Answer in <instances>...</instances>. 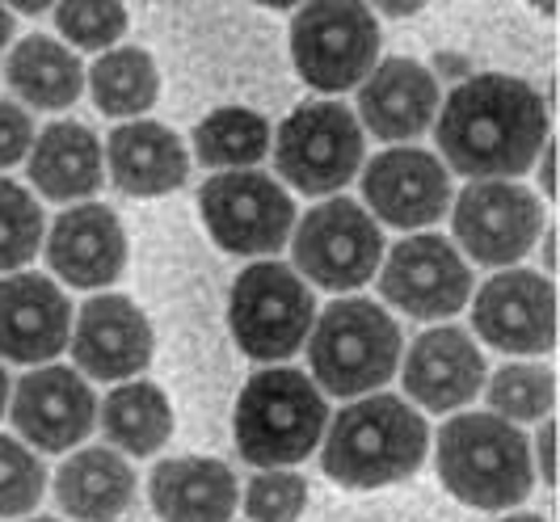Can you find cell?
I'll list each match as a JSON object with an SVG mask.
<instances>
[{"instance_id":"1","label":"cell","mask_w":560,"mask_h":522,"mask_svg":"<svg viewBox=\"0 0 560 522\" xmlns=\"http://www.w3.org/2000/svg\"><path fill=\"white\" fill-rule=\"evenodd\" d=\"M434 136L447 165L477 182L518 177L548 143V106L518 77H468L434 114Z\"/></svg>"},{"instance_id":"2","label":"cell","mask_w":560,"mask_h":522,"mask_svg":"<svg viewBox=\"0 0 560 522\" xmlns=\"http://www.w3.org/2000/svg\"><path fill=\"white\" fill-rule=\"evenodd\" d=\"M430 430L409 401L375 392L337 413L325 434L320 467L346 489H384L413 476L425 460Z\"/></svg>"},{"instance_id":"3","label":"cell","mask_w":560,"mask_h":522,"mask_svg":"<svg viewBox=\"0 0 560 522\" xmlns=\"http://www.w3.org/2000/svg\"><path fill=\"white\" fill-rule=\"evenodd\" d=\"M439 476L464 506L505 510L535 485L532 442L493 413H464L439 430Z\"/></svg>"},{"instance_id":"4","label":"cell","mask_w":560,"mask_h":522,"mask_svg":"<svg viewBox=\"0 0 560 522\" xmlns=\"http://www.w3.org/2000/svg\"><path fill=\"white\" fill-rule=\"evenodd\" d=\"M325 396L304 371H257L236 401V451L253 467H291L308 460L325 434Z\"/></svg>"},{"instance_id":"5","label":"cell","mask_w":560,"mask_h":522,"mask_svg":"<svg viewBox=\"0 0 560 522\" xmlns=\"http://www.w3.org/2000/svg\"><path fill=\"white\" fill-rule=\"evenodd\" d=\"M312 375L334 396H363L400 367V325L371 300L329 303L308 333Z\"/></svg>"},{"instance_id":"6","label":"cell","mask_w":560,"mask_h":522,"mask_svg":"<svg viewBox=\"0 0 560 522\" xmlns=\"http://www.w3.org/2000/svg\"><path fill=\"white\" fill-rule=\"evenodd\" d=\"M228 321L236 346L257 362L291 358L312 333L316 300L308 282L282 262H257L232 282Z\"/></svg>"},{"instance_id":"7","label":"cell","mask_w":560,"mask_h":522,"mask_svg":"<svg viewBox=\"0 0 560 522\" xmlns=\"http://www.w3.org/2000/svg\"><path fill=\"white\" fill-rule=\"evenodd\" d=\"M291 59L295 72L320 93L354 89L371 77L380 59V26L363 4H346V0L308 4L291 22Z\"/></svg>"},{"instance_id":"8","label":"cell","mask_w":560,"mask_h":522,"mask_svg":"<svg viewBox=\"0 0 560 522\" xmlns=\"http://www.w3.org/2000/svg\"><path fill=\"white\" fill-rule=\"evenodd\" d=\"M275 165L304 194L341 190L363 165V127L341 102H304L275 136Z\"/></svg>"},{"instance_id":"9","label":"cell","mask_w":560,"mask_h":522,"mask_svg":"<svg viewBox=\"0 0 560 522\" xmlns=\"http://www.w3.org/2000/svg\"><path fill=\"white\" fill-rule=\"evenodd\" d=\"M295 270L325 291H354L380 270L384 236L380 223L354 198H329L312 207L295 228Z\"/></svg>"},{"instance_id":"10","label":"cell","mask_w":560,"mask_h":522,"mask_svg":"<svg viewBox=\"0 0 560 522\" xmlns=\"http://www.w3.org/2000/svg\"><path fill=\"white\" fill-rule=\"evenodd\" d=\"M198 211L207 220V232L215 236V245L241 257H261V253L282 248L291 236V220H295L291 194L257 169H232V173H215L211 182H202Z\"/></svg>"},{"instance_id":"11","label":"cell","mask_w":560,"mask_h":522,"mask_svg":"<svg viewBox=\"0 0 560 522\" xmlns=\"http://www.w3.org/2000/svg\"><path fill=\"white\" fill-rule=\"evenodd\" d=\"M459 248L480 266H514L544 232V202L518 182H472L451 211Z\"/></svg>"},{"instance_id":"12","label":"cell","mask_w":560,"mask_h":522,"mask_svg":"<svg viewBox=\"0 0 560 522\" xmlns=\"http://www.w3.org/2000/svg\"><path fill=\"white\" fill-rule=\"evenodd\" d=\"M380 295L405 316H455L472 295V270L447 236H409L388 253L380 270Z\"/></svg>"},{"instance_id":"13","label":"cell","mask_w":560,"mask_h":522,"mask_svg":"<svg viewBox=\"0 0 560 522\" xmlns=\"http://www.w3.org/2000/svg\"><path fill=\"white\" fill-rule=\"evenodd\" d=\"M472 329L505 355H548L557 341V291L548 275L502 270L477 291Z\"/></svg>"},{"instance_id":"14","label":"cell","mask_w":560,"mask_h":522,"mask_svg":"<svg viewBox=\"0 0 560 522\" xmlns=\"http://www.w3.org/2000/svg\"><path fill=\"white\" fill-rule=\"evenodd\" d=\"M363 198L393 228H430L451 207L447 165L425 148H388L366 165Z\"/></svg>"},{"instance_id":"15","label":"cell","mask_w":560,"mask_h":522,"mask_svg":"<svg viewBox=\"0 0 560 522\" xmlns=\"http://www.w3.org/2000/svg\"><path fill=\"white\" fill-rule=\"evenodd\" d=\"M22 442L38 451H68L97 426V396L72 367H38L13 392V417Z\"/></svg>"},{"instance_id":"16","label":"cell","mask_w":560,"mask_h":522,"mask_svg":"<svg viewBox=\"0 0 560 522\" xmlns=\"http://www.w3.org/2000/svg\"><path fill=\"white\" fill-rule=\"evenodd\" d=\"M72 358L89 380H131L152 358V325L127 295H93L77 312Z\"/></svg>"},{"instance_id":"17","label":"cell","mask_w":560,"mask_h":522,"mask_svg":"<svg viewBox=\"0 0 560 522\" xmlns=\"http://www.w3.org/2000/svg\"><path fill=\"white\" fill-rule=\"evenodd\" d=\"M72 337V303L47 275L0 278V358L47 362Z\"/></svg>"},{"instance_id":"18","label":"cell","mask_w":560,"mask_h":522,"mask_svg":"<svg viewBox=\"0 0 560 522\" xmlns=\"http://www.w3.org/2000/svg\"><path fill=\"white\" fill-rule=\"evenodd\" d=\"M47 262L68 287H110L127 266V232L106 202H81L56 216L47 232Z\"/></svg>"},{"instance_id":"19","label":"cell","mask_w":560,"mask_h":522,"mask_svg":"<svg viewBox=\"0 0 560 522\" xmlns=\"http://www.w3.org/2000/svg\"><path fill=\"white\" fill-rule=\"evenodd\" d=\"M485 387V355L477 341L455 325L421 333L405 355V392L430 413H451L480 396Z\"/></svg>"},{"instance_id":"20","label":"cell","mask_w":560,"mask_h":522,"mask_svg":"<svg viewBox=\"0 0 560 522\" xmlns=\"http://www.w3.org/2000/svg\"><path fill=\"white\" fill-rule=\"evenodd\" d=\"M439 114V77L418 59H384L359 89V118L371 136L413 139Z\"/></svg>"},{"instance_id":"21","label":"cell","mask_w":560,"mask_h":522,"mask_svg":"<svg viewBox=\"0 0 560 522\" xmlns=\"http://www.w3.org/2000/svg\"><path fill=\"white\" fill-rule=\"evenodd\" d=\"M106 156H110L114 186L136 198L177 190L190 173V156L177 131H168L165 123H148V118L118 123L106 139Z\"/></svg>"},{"instance_id":"22","label":"cell","mask_w":560,"mask_h":522,"mask_svg":"<svg viewBox=\"0 0 560 522\" xmlns=\"http://www.w3.org/2000/svg\"><path fill=\"white\" fill-rule=\"evenodd\" d=\"M148 497L165 522H228L236 510V476L224 460L182 455L152 467Z\"/></svg>"},{"instance_id":"23","label":"cell","mask_w":560,"mask_h":522,"mask_svg":"<svg viewBox=\"0 0 560 522\" xmlns=\"http://www.w3.org/2000/svg\"><path fill=\"white\" fill-rule=\"evenodd\" d=\"M102 143L84 123H51L30 148V182L51 202H77L102 190Z\"/></svg>"},{"instance_id":"24","label":"cell","mask_w":560,"mask_h":522,"mask_svg":"<svg viewBox=\"0 0 560 522\" xmlns=\"http://www.w3.org/2000/svg\"><path fill=\"white\" fill-rule=\"evenodd\" d=\"M56 501L68 519L110 522L136 501V472L110 446L77 451L56 472Z\"/></svg>"},{"instance_id":"25","label":"cell","mask_w":560,"mask_h":522,"mask_svg":"<svg viewBox=\"0 0 560 522\" xmlns=\"http://www.w3.org/2000/svg\"><path fill=\"white\" fill-rule=\"evenodd\" d=\"M4 77L13 84V93H18L26 106H34V111H68L84 89L81 59L72 56L63 43L47 38V34L22 38V43L9 51Z\"/></svg>"},{"instance_id":"26","label":"cell","mask_w":560,"mask_h":522,"mask_svg":"<svg viewBox=\"0 0 560 522\" xmlns=\"http://www.w3.org/2000/svg\"><path fill=\"white\" fill-rule=\"evenodd\" d=\"M102 430L114 446H122L127 455H156L173 434V409L168 396L148 380L136 384H118L106 396V405L97 413Z\"/></svg>"},{"instance_id":"27","label":"cell","mask_w":560,"mask_h":522,"mask_svg":"<svg viewBox=\"0 0 560 522\" xmlns=\"http://www.w3.org/2000/svg\"><path fill=\"white\" fill-rule=\"evenodd\" d=\"M89 93H93L102 114L131 118V114H143L156 106L161 77H156V63L143 47H110L89 68Z\"/></svg>"},{"instance_id":"28","label":"cell","mask_w":560,"mask_h":522,"mask_svg":"<svg viewBox=\"0 0 560 522\" xmlns=\"http://www.w3.org/2000/svg\"><path fill=\"white\" fill-rule=\"evenodd\" d=\"M195 152L207 169H249L270 152V127L245 106H224L207 114L195 131Z\"/></svg>"},{"instance_id":"29","label":"cell","mask_w":560,"mask_h":522,"mask_svg":"<svg viewBox=\"0 0 560 522\" xmlns=\"http://www.w3.org/2000/svg\"><path fill=\"white\" fill-rule=\"evenodd\" d=\"M480 392L489 396V413L510 426L539 421L557 401V375L548 362H510L502 371H493V380H485Z\"/></svg>"},{"instance_id":"30","label":"cell","mask_w":560,"mask_h":522,"mask_svg":"<svg viewBox=\"0 0 560 522\" xmlns=\"http://www.w3.org/2000/svg\"><path fill=\"white\" fill-rule=\"evenodd\" d=\"M43 245V207L18 182L0 177V275L26 266Z\"/></svg>"},{"instance_id":"31","label":"cell","mask_w":560,"mask_h":522,"mask_svg":"<svg viewBox=\"0 0 560 522\" xmlns=\"http://www.w3.org/2000/svg\"><path fill=\"white\" fill-rule=\"evenodd\" d=\"M47 494V467L22 439L0 434V519L30 514Z\"/></svg>"},{"instance_id":"32","label":"cell","mask_w":560,"mask_h":522,"mask_svg":"<svg viewBox=\"0 0 560 522\" xmlns=\"http://www.w3.org/2000/svg\"><path fill=\"white\" fill-rule=\"evenodd\" d=\"M56 26L68 43L102 51L127 34V9L114 0H68V4H56Z\"/></svg>"},{"instance_id":"33","label":"cell","mask_w":560,"mask_h":522,"mask_svg":"<svg viewBox=\"0 0 560 522\" xmlns=\"http://www.w3.org/2000/svg\"><path fill=\"white\" fill-rule=\"evenodd\" d=\"M308 506V480L295 472H261L249 480L245 510L253 522H295Z\"/></svg>"},{"instance_id":"34","label":"cell","mask_w":560,"mask_h":522,"mask_svg":"<svg viewBox=\"0 0 560 522\" xmlns=\"http://www.w3.org/2000/svg\"><path fill=\"white\" fill-rule=\"evenodd\" d=\"M34 148V118L13 102H0V169L18 165Z\"/></svg>"},{"instance_id":"35","label":"cell","mask_w":560,"mask_h":522,"mask_svg":"<svg viewBox=\"0 0 560 522\" xmlns=\"http://www.w3.org/2000/svg\"><path fill=\"white\" fill-rule=\"evenodd\" d=\"M532 460H539V480L552 485V421L539 426V439L532 446Z\"/></svg>"},{"instance_id":"36","label":"cell","mask_w":560,"mask_h":522,"mask_svg":"<svg viewBox=\"0 0 560 522\" xmlns=\"http://www.w3.org/2000/svg\"><path fill=\"white\" fill-rule=\"evenodd\" d=\"M539 156H544V165H539V186H544V194H552L557 190V182H552V148L544 143V152H539Z\"/></svg>"},{"instance_id":"37","label":"cell","mask_w":560,"mask_h":522,"mask_svg":"<svg viewBox=\"0 0 560 522\" xmlns=\"http://www.w3.org/2000/svg\"><path fill=\"white\" fill-rule=\"evenodd\" d=\"M9 38H13V13L0 4V47H9Z\"/></svg>"},{"instance_id":"38","label":"cell","mask_w":560,"mask_h":522,"mask_svg":"<svg viewBox=\"0 0 560 522\" xmlns=\"http://www.w3.org/2000/svg\"><path fill=\"white\" fill-rule=\"evenodd\" d=\"M439 68H443V72H464L468 63H464V59H455V56H439Z\"/></svg>"},{"instance_id":"39","label":"cell","mask_w":560,"mask_h":522,"mask_svg":"<svg viewBox=\"0 0 560 522\" xmlns=\"http://www.w3.org/2000/svg\"><path fill=\"white\" fill-rule=\"evenodd\" d=\"M388 13L393 18H409V13H418V4H388Z\"/></svg>"},{"instance_id":"40","label":"cell","mask_w":560,"mask_h":522,"mask_svg":"<svg viewBox=\"0 0 560 522\" xmlns=\"http://www.w3.org/2000/svg\"><path fill=\"white\" fill-rule=\"evenodd\" d=\"M9 405V375H4V367H0V413Z\"/></svg>"},{"instance_id":"41","label":"cell","mask_w":560,"mask_h":522,"mask_svg":"<svg viewBox=\"0 0 560 522\" xmlns=\"http://www.w3.org/2000/svg\"><path fill=\"white\" fill-rule=\"evenodd\" d=\"M544 266L552 270V232H544Z\"/></svg>"},{"instance_id":"42","label":"cell","mask_w":560,"mask_h":522,"mask_svg":"<svg viewBox=\"0 0 560 522\" xmlns=\"http://www.w3.org/2000/svg\"><path fill=\"white\" fill-rule=\"evenodd\" d=\"M18 13H26V18H38V13H47L43 4H18Z\"/></svg>"},{"instance_id":"43","label":"cell","mask_w":560,"mask_h":522,"mask_svg":"<svg viewBox=\"0 0 560 522\" xmlns=\"http://www.w3.org/2000/svg\"><path fill=\"white\" fill-rule=\"evenodd\" d=\"M502 522H544L539 514H510V519H502Z\"/></svg>"},{"instance_id":"44","label":"cell","mask_w":560,"mask_h":522,"mask_svg":"<svg viewBox=\"0 0 560 522\" xmlns=\"http://www.w3.org/2000/svg\"><path fill=\"white\" fill-rule=\"evenodd\" d=\"M26 522H59V519H26Z\"/></svg>"}]
</instances>
